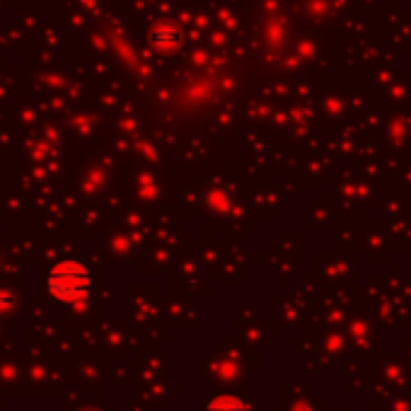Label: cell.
Segmentation results:
<instances>
[{
  "mask_svg": "<svg viewBox=\"0 0 411 411\" xmlns=\"http://www.w3.org/2000/svg\"><path fill=\"white\" fill-rule=\"evenodd\" d=\"M90 291V273L83 264L63 261L49 276V293L61 303H78Z\"/></svg>",
  "mask_w": 411,
  "mask_h": 411,
  "instance_id": "6da1fadb",
  "label": "cell"
},
{
  "mask_svg": "<svg viewBox=\"0 0 411 411\" xmlns=\"http://www.w3.org/2000/svg\"><path fill=\"white\" fill-rule=\"evenodd\" d=\"M15 305V293L10 291H0V312H8Z\"/></svg>",
  "mask_w": 411,
  "mask_h": 411,
  "instance_id": "3957f363",
  "label": "cell"
},
{
  "mask_svg": "<svg viewBox=\"0 0 411 411\" xmlns=\"http://www.w3.org/2000/svg\"><path fill=\"white\" fill-rule=\"evenodd\" d=\"M206 411H247V407L237 397H218L208 404Z\"/></svg>",
  "mask_w": 411,
  "mask_h": 411,
  "instance_id": "7a4b0ae2",
  "label": "cell"
}]
</instances>
